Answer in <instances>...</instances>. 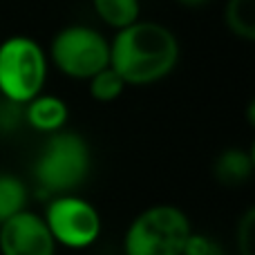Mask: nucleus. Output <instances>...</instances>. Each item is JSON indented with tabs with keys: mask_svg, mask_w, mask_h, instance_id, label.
I'll return each instance as SVG.
<instances>
[{
	"mask_svg": "<svg viewBox=\"0 0 255 255\" xmlns=\"http://www.w3.org/2000/svg\"><path fill=\"white\" fill-rule=\"evenodd\" d=\"M179 63V40L166 25L136 20L110 40V67L126 85H152Z\"/></svg>",
	"mask_w": 255,
	"mask_h": 255,
	"instance_id": "nucleus-1",
	"label": "nucleus"
},
{
	"mask_svg": "<svg viewBox=\"0 0 255 255\" xmlns=\"http://www.w3.org/2000/svg\"><path fill=\"white\" fill-rule=\"evenodd\" d=\"M92 170V150L79 132L61 130L47 136L34 163L38 190L49 199L72 195L85 184Z\"/></svg>",
	"mask_w": 255,
	"mask_h": 255,
	"instance_id": "nucleus-2",
	"label": "nucleus"
},
{
	"mask_svg": "<svg viewBox=\"0 0 255 255\" xmlns=\"http://www.w3.org/2000/svg\"><path fill=\"white\" fill-rule=\"evenodd\" d=\"M193 226L179 206L154 204L128 226L124 255H181Z\"/></svg>",
	"mask_w": 255,
	"mask_h": 255,
	"instance_id": "nucleus-3",
	"label": "nucleus"
},
{
	"mask_svg": "<svg viewBox=\"0 0 255 255\" xmlns=\"http://www.w3.org/2000/svg\"><path fill=\"white\" fill-rule=\"evenodd\" d=\"M47 79V54L29 36H9L0 43V99L25 106Z\"/></svg>",
	"mask_w": 255,
	"mask_h": 255,
	"instance_id": "nucleus-4",
	"label": "nucleus"
},
{
	"mask_svg": "<svg viewBox=\"0 0 255 255\" xmlns=\"http://www.w3.org/2000/svg\"><path fill=\"white\" fill-rule=\"evenodd\" d=\"M49 58L70 79L90 81L110 67V40L88 25H67L52 38Z\"/></svg>",
	"mask_w": 255,
	"mask_h": 255,
	"instance_id": "nucleus-5",
	"label": "nucleus"
},
{
	"mask_svg": "<svg viewBox=\"0 0 255 255\" xmlns=\"http://www.w3.org/2000/svg\"><path fill=\"white\" fill-rule=\"evenodd\" d=\"M43 220L56 247L61 244L65 249H88L101 235V215L97 206L76 193L49 199Z\"/></svg>",
	"mask_w": 255,
	"mask_h": 255,
	"instance_id": "nucleus-6",
	"label": "nucleus"
},
{
	"mask_svg": "<svg viewBox=\"0 0 255 255\" xmlns=\"http://www.w3.org/2000/svg\"><path fill=\"white\" fill-rule=\"evenodd\" d=\"M0 255H56V242L43 215L22 211L0 226Z\"/></svg>",
	"mask_w": 255,
	"mask_h": 255,
	"instance_id": "nucleus-7",
	"label": "nucleus"
},
{
	"mask_svg": "<svg viewBox=\"0 0 255 255\" xmlns=\"http://www.w3.org/2000/svg\"><path fill=\"white\" fill-rule=\"evenodd\" d=\"M67 117H70L67 103L54 94H38L36 99L22 106V121L45 134L61 132L67 124Z\"/></svg>",
	"mask_w": 255,
	"mask_h": 255,
	"instance_id": "nucleus-8",
	"label": "nucleus"
},
{
	"mask_svg": "<svg viewBox=\"0 0 255 255\" xmlns=\"http://www.w3.org/2000/svg\"><path fill=\"white\" fill-rule=\"evenodd\" d=\"M253 166H255V159H253L251 150L229 148L222 154H217L215 177L222 181V184L238 186V184H244L247 179H251Z\"/></svg>",
	"mask_w": 255,
	"mask_h": 255,
	"instance_id": "nucleus-9",
	"label": "nucleus"
},
{
	"mask_svg": "<svg viewBox=\"0 0 255 255\" xmlns=\"http://www.w3.org/2000/svg\"><path fill=\"white\" fill-rule=\"evenodd\" d=\"M97 16L112 29H126L139 20L141 2L139 0H92Z\"/></svg>",
	"mask_w": 255,
	"mask_h": 255,
	"instance_id": "nucleus-10",
	"label": "nucleus"
},
{
	"mask_svg": "<svg viewBox=\"0 0 255 255\" xmlns=\"http://www.w3.org/2000/svg\"><path fill=\"white\" fill-rule=\"evenodd\" d=\"M27 211V186L11 172H0V226Z\"/></svg>",
	"mask_w": 255,
	"mask_h": 255,
	"instance_id": "nucleus-11",
	"label": "nucleus"
},
{
	"mask_svg": "<svg viewBox=\"0 0 255 255\" xmlns=\"http://www.w3.org/2000/svg\"><path fill=\"white\" fill-rule=\"evenodd\" d=\"M224 20L233 36L247 43L255 40V0H229L224 9Z\"/></svg>",
	"mask_w": 255,
	"mask_h": 255,
	"instance_id": "nucleus-12",
	"label": "nucleus"
},
{
	"mask_svg": "<svg viewBox=\"0 0 255 255\" xmlns=\"http://www.w3.org/2000/svg\"><path fill=\"white\" fill-rule=\"evenodd\" d=\"M88 90H90V97L99 103H112L124 94L126 83L119 74H117L112 67H106L103 72L94 74L92 79L88 81Z\"/></svg>",
	"mask_w": 255,
	"mask_h": 255,
	"instance_id": "nucleus-13",
	"label": "nucleus"
},
{
	"mask_svg": "<svg viewBox=\"0 0 255 255\" xmlns=\"http://www.w3.org/2000/svg\"><path fill=\"white\" fill-rule=\"evenodd\" d=\"M235 242L240 255H255V208H247L240 217Z\"/></svg>",
	"mask_w": 255,
	"mask_h": 255,
	"instance_id": "nucleus-14",
	"label": "nucleus"
},
{
	"mask_svg": "<svg viewBox=\"0 0 255 255\" xmlns=\"http://www.w3.org/2000/svg\"><path fill=\"white\" fill-rule=\"evenodd\" d=\"M181 255H224V249H222L220 242H215L211 235H202V233H195L193 231Z\"/></svg>",
	"mask_w": 255,
	"mask_h": 255,
	"instance_id": "nucleus-15",
	"label": "nucleus"
},
{
	"mask_svg": "<svg viewBox=\"0 0 255 255\" xmlns=\"http://www.w3.org/2000/svg\"><path fill=\"white\" fill-rule=\"evenodd\" d=\"M177 2L186 4V7H199V4H206L208 0H177Z\"/></svg>",
	"mask_w": 255,
	"mask_h": 255,
	"instance_id": "nucleus-16",
	"label": "nucleus"
}]
</instances>
